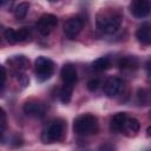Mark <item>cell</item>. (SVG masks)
<instances>
[{"instance_id":"18","label":"cell","mask_w":151,"mask_h":151,"mask_svg":"<svg viewBox=\"0 0 151 151\" xmlns=\"http://www.w3.org/2000/svg\"><path fill=\"white\" fill-rule=\"evenodd\" d=\"M140 129V123L136 118H127L125 123V130L131 133H137Z\"/></svg>"},{"instance_id":"5","label":"cell","mask_w":151,"mask_h":151,"mask_svg":"<svg viewBox=\"0 0 151 151\" xmlns=\"http://www.w3.org/2000/svg\"><path fill=\"white\" fill-rule=\"evenodd\" d=\"M58 24V18L53 14H44L39 18L38 22H37V29L40 32V34L42 35H48L51 33V31L57 26Z\"/></svg>"},{"instance_id":"11","label":"cell","mask_w":151,"mask_h":151,"mask_svg":"<svg viewBox=\"0 0 151 151\" xmlns=\"http://www.w3.org/2000/svg\"><path fill=\"white\" fill-rule=\"evenodd\" d=\"M127 116L125 112H118L114 116H112L110 120V130L114 133H118L125 129V123H126Z\"/></svg>"},{"instance_id":"17","label":"cell","mask_w":151,"mask_h":151,"mask_svg":"<svg viewBox=\"0 0 151 151\" xmlns=\"http://www.w3.org/2000/svg\"><path fill=\"white\" fill-rule=\"evenodd\" d=\"M28 9H29V4H28V2H20V4L15 7V9H14V15H15V18H17V19H22V18H25L26 14H27V12H28Z\"/></svg>"},{"instance_id":"15","label":"cell","mask_w":151,"mask_h":151,"mask_svg":"<svg viewBox=\"0 0 151 151\" xmlns=\"http://www.w3.org/2000/svg\"><path fill=\"white\" fill-rule=\"evenodd\" d=\"M110 66H111V60L107 57H100L92 63V68L97 72L106 71L107 68H110Z\"/></svg>"},{"instance_id":"10","label":"cell","mask_w":151,"mask_h":151,"mask_svg":"<svg viewBox=\"0 0 151 151\" xmlns=\"http://www.w3.org/2000/svg\"><path fill=\"white\" fill-rule=\"evenodd\" d=\"M77 68L73 64H65L63 67H61V71H60V77H61V80L64 84H67V85H74L76 81H77Z\"/></svg>"},{"instance_id":"9","label":"cell","mask_w":151,"mask_h":151,"mask_svg":"<svg viewBox=\"0 0 151 151\" xmlns=\"http://www.w3.org/2000/svg\"><path fill=\"white\" fill-rule=\"evenodd\" d=\"M122 88H123V81L117 77H110L104 83V93L107 97L117 96L122 91Z\"/></svg>"},{"instance_id":"16","label":"cell","mask_w":151,"mask_h":151,"mask_svg":"<svg viewBox=\"0 0 151 151\" xmlns=\"http://www.w3.org/2000/svg\"><path fill=\"white\" fill-rule=\"evenodd\" d=\"M72 91H73V85H67L64 84V86L60 90V100L64 104H68L72 97Z\"/></svg>"},{"instance_id":"21","label":"cell","mask_w":151,"mask_h":151,"mask_svg":"<svg viewBox=\"0 0 151 151\" xmlns=\"http://www.w3.org/2000/svg\"><path fill=\"white\" fill-rule=\"evenodd\" d=\"M137 98H138V101L143 105H145L147 103V99H149V93L146 92V90L144 88H139L138 92H137Z\"/></svg>"},{"instance_id":"2","label":"cell","mask_w":151,"mask_h":151,"mask_svg":"<svg viewBox=\"0 0 151 151\" xmlns=\"http://www.w3.org/2000/svg\"><path fill=\"white\" fill-rule=\"evenodd\" d=\"M73 131L80 136H90L98 131V119L91 113L78 116L73 120Z\"/></svg>"},{"instance_id":"29","label":"cell","mask_w":151,"mask_h":151,"mask_svg":"<svg viewBox=\"0 0 151 151\" xmlns=\"http://www.w3.org/2000/svg\"><path fill=\"white\" fill-rule=\"evenodd\" d=\"M51 1H58V0H51Z\"/></svg>"},{"instance_id":"12","label":"cell","mask_w":151,"mask_h":151,"mask_svg":"<svg viewBox=\"0 0 151 151\" xmlns=\"http://www.w3.org/2000/svg\"><path fill=\"white\" fill-rule=\"evenodd\" d=\"M137 40L143 45H151V24L145 22L136 32Z\"/></svg>"},{"instance_id":"26","label":"cell","mask_w":151,"mask_h":151,"mask_svg":"<svg viewBox=\"0 0 151 151\" xmlns=\"http://www.w3.org/2000/svg\"><path fill=\"white\" fill-rule=\"evenodd\" d=\"M1 90L4 88L5 86V81H6V68L5 66H1Z\"/></svg>"},{"instance_id":"24","label":"cell","mask_w":151,"mask_h":151,"mask_svg":"<svg viewBox=\"0 0 151 151\" xmlns=\"http://www.w3.org/2000/svg\"><path fill=\"white\" fill-rule=\"evenodd\" d=\"M0 117H1V119H0V123H1V133H4L5 127H6V113H5L4 109H1V111H0Z\"/></svg>"},{"instance_id":"8","label":"cell","mask_w":151,"mask_h":151,"mask_svg":"<svg viewBox=\"0 0 151 151\" xmlns=\"http://www.w3.org/2000/svg\"><path fill=\"white\" fill-rule=\"evenodd\" d=\"M130 11L136 18H144L151 12V4L149 0H132Z\"/></svg>"},{"instance_id":"3","label":"cell","mask_w":151,"mask_h":151,"mask_svg":"<svg viewBox=\"0 0 151 151\" xmlns=\"http://www.w3.org/2000/svg\"><path fill=\"white\" fill-rule=\"evenodd\" d=\"M34 71L38 80L45 81L51 78L54 71V63L47 57H38L34 61Z\"/></svg>"},{"instance_id":"6","label":"cell","mask_w":151,"mask_h":151,"mask_svg":"<svg viewBox=\"0 0 151 151\" xmlns=\"http://www.w3.org/2000/svg\"><path fill=\"white\" fill-rule=\"evenodd\" d=\"M83 25H84V21L79 17L70 18L64 24V33L66 34L67 38L74 39L80 33V31L83 28Z\"/></svg>"},{"instance_id":"23","label":"cell","mask_w":151,"mask_h":151,"mask_svg":"<svg viewBox=\"0 0 151 151\" xmlns=\"http://www.w3.org/2000/svg\"><path fill=\"white\" fill-rule=\"evenodd\" d=\"M99 85H100V81H99V79H97V78H93V79L88 80V83H87V88H88L90 91L94 92V91H96V90L99 87Z\"/></svg>"},{"instance_id":"14","label":"cell","mask_w":151,"mask_h":151,"mask_svg":"<svg viewBox=\"0 0 151 151\" xmlns=\"http://www.w3.org/2000/svg\"><path fill=\"white\" fill-rule=\"evenodd\" d=\"M118 66L122 70H129V71L136 70L139 66V60L134 55H125V57H122L119 59Z\"/></svg>"},{"instance_id":"22","label":"cell","mask_w":151,"mask_h":151,"mask_svg":"<svg viewBox=\"0 0 151 151\" xmlns=\"http://www.w3.org/2000/svg\"><path fill=\"white\" fill-rule=\"evenodd\" d=\"M17 34H18V40H19V41H24V40H26V39L28 38L29 31H28V28H26V27H21L19 31H17Z\"/></svg>"},{"instance_id":"4","label":"cell","mask_w":151,"mask_h":151,"mask_svg":"<svg viewBox=\"0 0 151 151\" xmlns=\"http://www.w3.org/2000/svg\"><path fill=\"white\" fill-rule=\"evenodd\" d=\"M64 133H65V124L61 120H55L46 130H44L41 134V140L45 144L55 143L64 138Z\"/></svg>"},{"instance_id":"7","label":"cell","mask_w":151,"mask_h":151,"mask_svg":"<svg viewBox=\"0 0 151 151\" xmlns=\"http://www.w3.org/2000/svg\"><path fill=\"white\" fill-rule=\"evenodd\" d=\"M24 112L28 117H34V118H40L45 114L46 107L41 101L38 100H28L24 104Z\"/></svg>"},{"instance_id":"13","label":"cell","mask_w":151,"mask_h":151,"mask_svg":"<svg viewBox=\"0 0 151 151\" xmlns=\"http://www.w3.org/2000/svg\"><path fill=\"white\" fill-rule=\"evenodd\" d=\"M7 63L14 70V72L25 71L28 67V65H29V60L25 55H14V57L9 58L7 60Z\"/></svg>"},{"instance_id":"20","label":"cell","mask_w":151,"mask_h":151,"mask_svg":"<svg viewBox=\"0 0 151 151\" xmlns=\"http://www.w3.org/2000/svg\"><path fill=\"white\" fill-rule=\"evenodd\" d=\"M14 74H15V78H17L18 83L20 84V86H21L22 88H25V87L28 86V84H29V78L24 73V71L14 72Z\"/></svg>"},{"instance_id":"27","label":"cell","mask_w":151,"mask_h":151,"mask_svg":"<svg viewBox=\"0 0 151 151\" xmlns=\"http://www.w3.org/2000/svg\"><path fill=\"white\" fill-rule=\"evenodd\" d=\"M146 133H147V136L151 137V126H149V127L146 129Z\"/></svg>"},{"instance_id":"1","label":"cell","mask_w":151,"mask_h":151,"mask_svg":"<svg viewBox=\"0 0 151 151\" xmlns=\"http://www.w3.org/2000/svg\"><path fill=\"white\" fill-rule=\"evenodd\" d=\"M122 20L123 15L119 11L114 8H103L97 13L96 25L100 32L105 34H112L120 27Z\"/></svg>"},{"instance_id":"19","label":"cell","mask_w":151,"mask_h":151,"mask_svg":"<svg viewBox=\"0 0 151 151\" xmlns=\"http://www.w3.org/2000/svg\"><path fill=\"white\" fill-rule=\"evenodd\" d=\"M4 37L6 39V41L8 44H17L19 40H18V34H17V31H14L13 28H7L5 32H4Z\"/></svg>"},{"instance_id":"25","label":"cell","mask_w":151,"mask_h":151,"mask_svg":"<svg viewBox=\"0 0 151 151\" xmlns=\"http://www.w3.org/2000/svg\"><path fill=\"white\" fill-rule=\"evenodd\" d=\"M145 68H146V73H147V80L151 84V58L147 59V61L145 64Z\"/></svg>"},{"instance_id":"28","label":"cell","mask_w":151,"mask_h":151,"mask_svg":"<svg viewBox=\"0 0 151 151\" xmlns=\"http://www.w3.org/2000/svg\"><path fill=\"white\" fill-rule=\"evenodd\" d=\"M1 1V5H6L7 2H11V1H13V0H0Z\"/></svg>"}]
</instances>
